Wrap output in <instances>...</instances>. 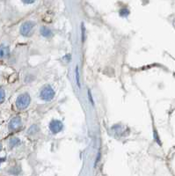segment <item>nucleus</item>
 I'll return each mask as SVG.
<instances>
[{
    "label": "nucleus",
    "mask_w": 175,
    "mask_h": 176,
    "mask_svg": "<svg viewBox=\"0 0 175 176\" xmlns=\"http://www.w3.org/2000/svg\"><path fill=\"white\" fill-rule=\"evenodd\" d=\"M40 96H41V99H43L45 101H50L55 97V91L50 86L47 85L41 89Z\"/></svg>",
    "instance_id": "nucleus-1"
},
{
    "label": "nucleus",
    "mask_w": 175,
    "mask_h": 176,
    "mask_svg": "<svg viewBox=\"0 0 175 176\" xmlns=\"http://www.w3.org/2000/svg\"><path fill=\"white\" fill-rule=\"evenodd\" d=\"M30 101H31V99H30V96L28 93L20 94V96L17 98V100H16V107L20 110L25 109V108H27L29 106Z\"/></svg>",
    "instance_id": "nucleus-2"
},
{
    "label": "nucleus",
    "mask_w": 175,
    "mask_h": 176,
    "mask_svg": "<svg viewBox=\"0 0 175 176\" xmlns=\"http://www.w3.org/2000/svg\"><path fill=\"white\" fill-rule=\"evenodd\" d=\"M34 28V23L33 21H27L22 24L20 28V34L23 36H30L33 33Z\"/></svg>",
    "instance_id": "nucleus-3"
},
{
    "label": "nucleus",
    "mask_w": 175,
    "mask_h": 176,
    "mask_svg": "<svg viewBox=\"0 0 175 176\" xmlns=\"http://www.w3.org/2000/svg\"><path fill=\"white\" fill-rule=\"evenodd\" d=\"M63 128V124L61 121L59 120H52L49 122V129L53 134H57L59 133Z\"/></svg>",
    "instance_id": "nucleus-4"
},
{
    "label": "nucleus",
    "mask_w": 175,
    "mask_h": 176,
    "mask_svg": "<svg viewBox=\"0 0 175 176\" xmlns=\"http://www.w3.org/2000/svg\"><path fill=\"white\" fill-rule=\"evenodd\" d=\"M20 125H21V120H20V118L14 117L10 122L9 129H10L11 130H15V129H17L18 128H20Z\"/></svg>",
    "instance_id": "nucleus-5"
},
{
    "label": "nucleus",
    "mask_w": 175,
    "mask_h": 176,
    "mask_svg": "<svg viewBox=\"0 0 175 176\" xmlns=\"http://www.w3.org/2000/svg\"><path fill=\"white\" fill-rule=\"evenodd\" d=\"M10 53L9 48L5 46V45H0V58H5Z\"/></svg>",
    "instance_id": "nucleus-6"
},
{
    "label": "nucleus",
    "mask_w": 175,
    "mask_h": 176,
    "mask_svg": "<svg viewBox=\"0 0 175 176\" xmlns=\"http://www.w3.org/2000/svg\"><path fill=\"white\" fill-rule=\"evenodd\" d=\"M40 32H41V34L43 36V37H46V38H49L50 37L51 35H52V32H51V30L48 28L47 27H42L41 30H40Z\"/></svg>",
    "instance_id": "nucleus-7"
},
{
    "label": "nucleus",
    "mask_w": 175,
    "mask_h": 176,
    "mask_svg": "<svg viewBox=\"0 0 175 176\" xmlns=\"http://www.w3.org/2000/svg\"><path fill=\"white\" fill-rule=\"evenodd\" d=\"M20 140L18 138H11L10 140V146L11 147H14L16 145H18L20 144Z\"/></svg>",
    "instance_id": "nucleus-8"
},
{
    "label": "nucleus",
    "mask_w": 175,
    "mask_h": 176,
    "mask_svg": "<svg viewBox=\"0 0 175 176\" xmlns=\"http://www.w3.org/2000/svg\"><path fill=\"white\" fill-rule=\"evenodd\" d=\"M75 75H76V82H77V86L78 87H81L80 86V81H79V72H78V66L76 67V70H75Z\"/></svg>",
    "instance_id": "nucleus-9"
},
{
    "label": "nucleus",
    "mask_w": 175,
    "mask_h": 176,
    "mask_svg": "<svg viewBox=\"0 0 175 176\" xmlns=\"http://www.w3.org/2000/svg\"><path fill=\"white\" fill-rule=\"evenodd\" d=\"M128 14H129V11H128V10L126 9V8L122 9V10L120 11V15L122 16V17H126V16H128Z\"/></svg>",
    "instance_id": "nucleus-10"
},
{
    "label": "nucleus",
    "mask_w": 175,
    "mask_h": 176,
    "mask_svg": "<svg viewBox=\"0 0 175 176\" xmlns=\"http://www.w3.org/2000/svg\"><path fill=\"white\" fill-rule=\"evenodd\" d=\"M5 97V91L3 89H0V102L4 101Z\"/></svg>",
    "instance_id": "nucleus-11"
},
{
    "label": "nucleus",
    "mask_w": 175,
    "mask_h": 176,
    "mask_svg": "<svg viewBox=\"0 0 175 176\" xmlns=\"http://www.w3.org/2000/svg\"><path fill=\"white\" fill-rule=\"evenodd\" d=\"M88 97H89V99H90L91 103H92V105H94V102H93L92 97V95H91V91H90V90H88Z\"/></svg>",
    "instance_id": "nucleus-12"
},
{
    "label": "nucleus",
    "mask_w": 175,
    "mask_h": 176,
    "mask_svg": "<svg viewBox=\"0 0 175 176\" xmlns=\"http://www.w3.org/2000/svg\"><path fill=\"white\" fill-rule=\"evenodd\" d=\"M84 34H85V33H84V27H83V25H82V41H84V36H85Z\"/></svg>",
    "instance_id": "nucleus-13"
},
{
    "label": "nucleus",
    "mask_w": 175,
    "mask_h": 176,
    "mask_svg": "<svg viewBox=\"0 0 175 176\" xmlns=\"http://www.w3.org/2000/svg\"><path fill=\"white\" fill-rule=\"evenodd\" d=\"M24 3H27V4H33L34 1H24Z\"/></svg>",
    "instance_id": "nucleus-14"
},
{
    "label": "nucleus",
    "mask_w": 175,
    "mask_h": 176,
    "mask_svg": "<svg viewBox=\"0 0 175 176\" xmlns=\"http://www.w3.org/2000/svg\"><path fill=\"white\" fill-rule=\"evenodd\" d=\"M3 160H4V158H0V164H1V162H2Z\"/></svg>",
    "instance_id": "nucleus-15"
}]
</instances>
